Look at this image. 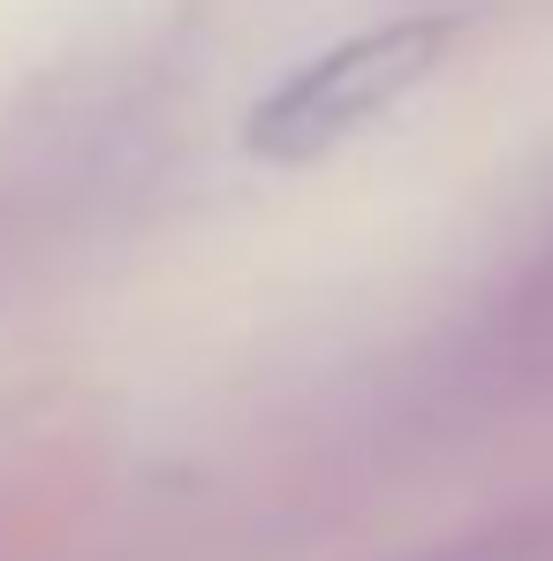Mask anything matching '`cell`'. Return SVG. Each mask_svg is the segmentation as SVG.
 I'll use <instances>...</instances> for the list:
<instances>
[{
    "label": "cell",
    "mask_w": 553,
    "mask_h": 561,
    "mask_svg": "<svg viewBox=\"0 0 553 561\" xmlns=\"http://www.w3.org/2000/svg\"><path fill=\"white\" fill-rule=\"evenodd\" d=\"M448 54V23L440 15H402L379 23L365 38H342L334 54L303 61L296 77H280L274 92L251 106V152L266 160H311L342 137H357L365 122H379L402 92H417Z\"/></svg>",
    "instance_id": "6da1fadb"
}]
</instances>
